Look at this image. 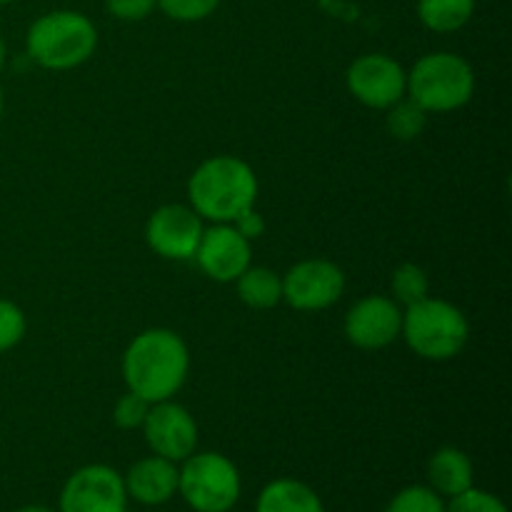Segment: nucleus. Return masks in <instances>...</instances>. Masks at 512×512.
<instances>
[{
  "instance_id": "nucleus-10",
  "label": "nucleus",
  "mask_w": 512,
  "mask_h": 512,
  "mask_svg": "<svg viewBox=\"0 0 512 512\" xmlns=\"http://www.w3.org/2000/svg\"><path fill=\"white\" fill-rule=\"evenodd\" d=\"M128 493L123 475L110 465H83L60 490V512H125Z\"/></svg>"
},
{
  "instance_id": "nucleus-29",
  "label": "nucleus",
  "mask_w": 512,
  "mask_h": 512,
  "mask_svg": "<svg viewBox=\"0 0 512 512\" xmlns=\"http://www.w3.org/2000/svg\"><path fill=\"white\" fill-rule=\"evenodd\" d=\"M15 512H55V510L43 508V505H25V508H20V510H15Z\"/></svg>"
},
{
  "instance_id": "nucleus-9",
  "label": "nucleus",
  "mask_w": 512,
  "mask_h": 512,
  "mask_svg": "<svg viewBox=\"0 0 512 512\" xmlns=\"http://www.w3.org/2000/svg\"><path fill=\"white\" fill-rule=\"evenodd\" d=\"M205 220L190 205L168 203L153 210L145 223V243L163 260H193L203 238Z\"/></svg>"
},
{
  "instance_id": "nucleus-25",
  "label": "nucleus",
  "mask_w": 512,
  "mask_h": 512,
  "mask_svg": "<svg viewBox=\"0 0 512 512\" xmlns=\"http://www.w3.org/2000/svg\"><path fill=\"white\" fill-rule=\"evenodd\" d=\"M445 512H508V508L493 493H485L473 485L465 493L450 498V503H445Z\"/></svg>"
},
{
  "instance_id": "nucleus-12",
  "label": "nucleus",
  "mask_w": 512,
  "mask_h": 512,
  "mask_svg": "<svg viewBox=\"0 0 512 512\" xmlns=\"http://www.w3.org/2000/svg\"><path fill=\"white\" fill-rule=\"evenodd\" d=\"M403 308L388 295H365L343 320V333L360 350H383L400 338Z\"/></svg>"
},
{
  "instance_id": "nucleus-21",
  "label": "nucleus",
  "mask_w": 512,
  "mask_h": 512,
  "mask_svg": "<svg viewBox=\"0 0 512 512\" xmlns=\"http://www.w3.org/2000/svg\"><path fill=\"white\" fill-rule=\"evenodd\" d=\"M385 512H445V500L430 485H410L390 500Z\"/></svg>"
},
{
  "instance_id": "nucleus-22",
  "label": "nucleus",
  "mask_w": 512,
  "mask_h": 512,
  "mask_svg": "<svg viewBox=\"0 0 512 512\" xmlns=\"http://www.w3.org/2000/svg\"><path fill=\"white\" fill-rule=\"evenodd\" d=\"M28 333V318L23 308L8 298H0V353H8Z\"/></svg>"
},
{
  "instance_id": "nucleus-5",
  "label": "nucleus",
  "mask_w": 512,
  "mask_h": 512,
  "mask_svg": "<svg viewBox=\"0 0 512 512\" xmlns=\"http://www.w3.org/2000/svg\"><path fill=\"white\" fill-rule=\"evenodd\" d=\"M475 70L463 55L438 50L408 70V98L425 113H453L473 100Z\"/></svg>"
},
{
  "instance_id": "nucleus-14",
  "label": "nucleus",
  "mask_w": 512,
  "mask_h": 512,
  "mask_svg": "<svg viewBox=\"0 0 512 512\" xmlns=\"http://www.w3.org/2000/svg\"><path fill=\"white\" fill-rule=\"evenodd\" d=\"M123 483L128 500L140 505H163L178 495V463L148 455L130 465Z\"/></svg>"
},
{
  "instance_id": "nucleus-6",
  "label": "nucleus",
  "mask_w": 512,
  "mask_h": 512,
  "mask_svg": "<svg viewBox=\"0 0 512 512\" xmlns=\"http://www.w3.org/2000/svg\"><path fill=\"white\" fill-rule=\"evenodd\" d=\"M243 480L223 453H198L178 468V495L195 512H230L238 505Z\"/></svg>"
},
{
  "instance_id": "nucleus-1",
  "label": "nucleus",
  "mask_w": 512,
  "mask_h": 512,
  "mask_svg": "<svg viewBox=\"0 0 512 512\" xmlns=\"http://www.w3.org/2000/svg\"><path fill=\"white\" fill-rule=\"evenodd\" d=\"M120 368L130 393L150 405L173 400L190 373L188 343L175 330L148 328L130 340Z\"/></svg>"
},
{
  "instance_id": "nucleus-15",
  "label": "nucleus",
  "mask_w": 512,
  "mask_h": 512,
  "mask_svg": "<svg viewBox=\"0 0 512 512\" xmlns=\"http://www.w3.org/2000/svg\"><path fill=\"white\" fill-rule=\"evenodd\" d=\"M473 460L460 448L445 445L435 450L433 458L428 460V485L440 495V498H455L473 488Z\"/></svg>"
},
{
  "instance_id": "nucleus-17",
  "label": "nucleus",
  "mask_w": 512,
  "mask_h": 512,
  "mask_svg": "<svg viewBox=\"0 0 512 512\" xmlns=\"http://www.w3.org/2000/svg\"><path fill=\"white\" fill-rule=\"evenodd\" d=\"M238 298L253 310H270L283 303V275L263 265H250L235 280Z\"/></svg>"
},
{
  "instance_id": "nucleus-11",
  "label": "nucleus",
  "mask_w": 512,
  "mask_h": 512,
  "mask_svg": "<svg viewBox=\"0 0 512 512\" xmlns=\"http://www.w3.org/2000/svg\"><path fill=\"white\" fill-rule=\"evenodd\" d=\"M140 430L150 453L173 463H183L198 450V423L193 413L175 400L150 405L148 418Z\"/></svg>"
},
{
  "instance_id": "nucleus-18",
  "label": "nucleus",
  "mask_w": 512,
  "mask_h": 512,
  "mask_svg": "<svg viewBox=\"0 0 512 512\" xmlns=\"http://www.w3.org/2000/svg\"><path fill=\"white\" fill-rule=\"evenodd\" d=\"M478 0H418V18L433 33H455L473 20Z\"/></svg>"
},
{
  "instance_id": "nucleus-27",
  "label": "nucleus",
  "mask_w": 512,
  "mask_h": 512,
  "mask_svg": "<svg viewBox=\"0 0 512 512\" xmlns=\"http://www.w3.org/2000/svg\"><path fill=\"white\" fill-rule=\"evenodd\" d=\"M230 225H233V228L238 230L245 240H250V243H253V240H258L260 235L265 233V218L258 213V210H255V205L253 208L243 210V213H240Z\"/></svg>"
},
{
  "instance_id": "nucleus-19",
  "label": "nucleus",
  "mask_w": 512,
  "mask_h": 512,
  "mask_svg": "<svg viewBox=\"0 0 512 512\" xmlns=\"http://www.w3.org/2000/svg\"><path fill=\"white\" fill-rule=\"evenodd\" d=\"M385 128L393 135L395 140H415L425 133L428 128V115L423 108H420L415 100H410L405 95L403 100H398L395 105H390L385 110Z\"/></svg>"
},
{
  "instance_id": "nucleus-7",
  "label": "nucleus",
  "mask_w": 512,
  "mask_h": 512,
  "mask_svg": "<svg viewBox=\"0 0 512 512\" xmlns=\"http://www.w3.org/2000/svg\"><path fill=\"white\" fill-rule=\"evenodd\" d=\"M348 93L373 110H388L408 95V70L385 53H365L345 70Z\"/></svg>"
},
{
  "instance_id": "nucleus-3",
  "label": "nucleus",
  "mask_w": 512,
  "mask_h": 512,
  "mask_svg": "<svg viewBox=\"0 0 512 512\" xmlns=\"http://www.w3.org/2000/svg\"><path fill=\"white\" fill-rule=\"evenodd\" d=\"M98 48V28L80 10H50L30 23L25 53L43 70H73Z\"/></svg>"
},
{
  "instance_id": "nucleus-16",
  "label": "nucleus",
  "mask_w": 512,
  "mask_h": 512,
  "mask_svg": "<svg viewBox=\"0 0 512 512\" xmlns=\"http://www.w3.org/2000/svg\"><path fill=\"white\" fill-rule=\"evenodd\" d=\"M255 512H325V508L310 485L293 478H278L260 490Z\"/></svg>"
},
{
  "instance_id": "nucleus-23",
  "label": "nucleus",
  "mask_w": 512,
  "mask_h": 512,
  "mask_svg": "<svg viewBox=\"0 0 512 512\" xmlns=\"http://www.w3.org/2000/svg\"><path fill=\"white\" fill-rule=\"evenodd\" d=\"M220 0H158V10H163L170 20L178 23H200L218 10Z\"/></svg>"
},
{
  "instance_id": "nucleus-8",
  "label": "nucleus",
  "mask_w": 512,
  "mask_h": 512,
  "mask_svg": "<svg viewBox=\"0 0 512 512\" xmlns=\"http://www.w3.org/2000/svg\"><path fill=\"white\" fill-rule=\"evenodd\" d=\"M345 293V273L325 258L295 263L283 275V303L300 313H315L338 303Z\"/></svg>"
},
{
  "instance_id": "nucleus-28",
  "label": "nucleus",
  "mask_w": 512,
  "mask_h": 512,
  "mask_svg": "<svg viewBox=\"0 0 512 512\" xmlns=\"http://www.w3.org/2000/svg\"><path fill=\"white\" fill-rule=\"evenodd\" d=\"M5 60H8V48H5L3 35H0V70L5 68Z\"/></svg>"
},
{
  "instance_id": "nucleus-4",
  "label": "nucleus",
  "mask_w": 512,
  "mask_h": 512,
  "mask_svg": "<svg viewBox=\"0 0 512 512\" xmlns=\"http://www.w3.org/2000/svg\"><path fill=\"white\" fill-rule=\"evenodd\" d=\"M400 338L418 358L445 363L465 350L470 340V323L458 305L430 295L403 310Z\"/></svg>"
},
{
  "instance_id": "nucleus-24",
  "label": "nucleus",
  "mask_w": 512,
  "mask_h": 512,
  "mask_svg": "<svg viewBox=\"0 0 512 512\" xmlns=\"http://www.w3.org/2000/svg\"><path fill=\"white\" fill-rule=\"evenodd\" d=\"M148 410H150L148 400L128 390V393L115 403L113 423L118 425L120 430H140L143 428L145 418H148Z\"/></svg>"
},
{
  "instance_id": "nucleus-2",
  "label": "nucleus",
  "mask_w": 512,
  "mask_h": 512,
  "mask_svg": "<svg viewBox=\"0 0 512 512\" xmlns=\"http://www.w3.org/2000/svg\"><path fill=\"white\" fill-rule=\"evenodd\" d=\"M258 198V175L235 155H213L188 180V205L208 223H233Z\"/></svg>"
},
{
  "instance_id": "nucleus-26",
  "label": "nucleus",
  "mask_w": 512,
  "mask_h": 512,
  "mask_svg": "<svg viewBox=\"0 0 512 512\" xmlns=\"http://www.w3.org/2000/svg\"><path fill=\"white\" fill-rule=\"evenodd\" d=\"M105 10L123 23H140L158 10V0H105Z\"/></svg>"
},
{
  "instance_id": "nucleus-30",
  "label": "nucleus",
  "mask_w": 512,
  "mask_h": 512,
  "mask_svg": "<svg viewBox=\"0 0 512 512\" xmlns=\"http://www.w3.org/2000/svg\"><path fill=\"white\" fill-rule=\"evenodd\" d=\"M3 108H5V95H3V85H0V118H3Z\"/></svg>"
},
{
  "instance_id": "nucleus-20",
  "label": "nucleus",
  "mask_w": 512,
  "mask_h": 512,
  "mask_svg": "<svg viewBox=\"0 0 512 512\" xmlns=\"http://www.w3.org/2000/svg\"><path fill=\"white\" fill-rule=\"evenodd\" d=\"M390 290L400 308H410V305L430 298V278L418 263H403L390 275Z\"/></svg>"
},
{
  "instance_id": "nucleus-31",
  "label": "nucleus",
  "mask_w": 512,
  "mask_h": 512,
  "mask_svg": "<svg viewBox=\"0 0 512 512\" xmlns=\"http://www.w3.org/2000/svg\"><path fill=\"white\" fill-rule=\"evenodd\" d=\"M10 3H15V0H0V5H10Z\"/></svg>"
},
{
  "instance_id": "nucleus-13",
  "label": "nucleus",
  "mask_w": 512,
  "mask_h": 512,
  "mask_svg": "<svg viewBox=\"0 0 512 512\" xmlns=\"http://www.w3.org/2000/svg\"><path fill=\"white\" fill-rule=\"evenodd\" d=\"M193 260L215 283H235L253 265V243L230 223H213L203 230Z\"/></svg>"
}]
</instances>
